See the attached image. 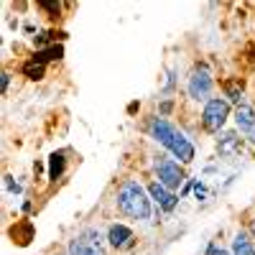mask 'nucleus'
<instances>
[{
  "instance_id": "obj_10",
  "label": "nucleus",
  "mask_w": 255,
  "mask_h": 255,
  "mask_svg": "<svg viewBox=\"0 0 255 255\" xmlns=\"http://www.w3.org/2000/svg\"><path fill=\"white\" fill-rule=\"evenodd\" d=\"M67 166H69V161H67V153L64 151L49 153V158H46V176H49V181L51 184L61 181L64 174H67Z\"/></svg>"
},
{
  "instance_id": "obj_5",
  "label": "nucleus",
  "mask_w": 255,
  "mask_h": 255,
  "mask_svg": "<svg viewBox=\"0 0 255 255\" xmlns=\"http://www.w3.org/2000/svg\"><path fill=\"white\" fill-rule=\"evenodd\" d=\"M153 179L158 184H163L166 189H171V191L181 189L189 181L186 168L176 158H168V156H156L153 158Z\"/></svg>"
},
{
  "instance_id": "obj_7",
  "label": "nucleus",
  "mask_w": 255,
  "mask_h": 255,
  "mask_svg": "<svg viewBox=\"0 0 255 255\" xmlns=\"http://www.w3.org/2000/svg\"><path fill=\"white\" fill-rule=\"evenodd\" d=\"M145 189H148V194H151L153 204H156L161 212H166V215H171V212L179 207V202H181V197L176 194V191L166 189V186H163V184H158L156 179H153V181H148V184H145Z\"/></svg>"
},
{
  "instance_id": "obj_12",
  "label": "nucleus",
  "mask_w": 255,
  "mask_h": 255,
  "mask_svg": "<svg viewBox=\"0 0 255 255\" xmlns=\"http://www.w3.org/2000/svg\"><path fill=\"white\" fill-rule=\"evenodd\" d=\"M10 238H13V243L20 245V248L31 245V240L36 238V227H33V222H31V220H20V222H15V227H10Z\"/></svg>"
},
{
  "instance_id": "obj_15",
  "label": "nucleus",
  "mask_w": 255,
  "mask_h": 255,
  "mask_svg": "<svg viewBox=\"0 0 255 255\" xmlns=\"http://www.w3.org/2000/svg\"><path fill=\"white\" fill-rule=\"evenodd\" d=\"M61 56H64V44H51V46H46V49H36V51L31 54V61L41 64V67H46L49 61H59Z\"/></svg>"
},
{
  "instance_id": "obj_17",
  "label": "nucleus",
  "mask_w": 255,
  "mask_h": 255,
  "mask_svg": "<svg viewBox=\"0 0 255 255\" xmlns=\"http://www.w3.org/2000/svg\"><path fill=\"white\" fill-rule=\"evenodd\" d=\"M5 191H8V194H23V186H20V181H15L10 174H5Z\"/></svg>"
},
{
  "instance_id": "obj_2",
  "label": "nucleus",
  "mask_w": 255,
  "mask_h": 255,
  "mask_svg": "<svg viewBox=\"0 0 255 255\" xmlns=\"http://www.w3.org/2000/svg\"><path fill=\"white\" fill-rule=\"evenodd\" d=\"M115 207L120 215L135 222H148L153 217V199L138 179H123L115 189Z\"/></svg>"
},
{
  "instance_id": "obj_24",
  "label": "nucleus",
  "mask_w": 255,
  "mask_h": 255,
  "mask_svg": "<svg viewBox=\"0 0 255 255\" xmlns=\"http://www.w3.org/2000/svg\"><path fill=\"white\" fill-rule=\"evenodd\" d=\"M138 110H140V102H130V105H128V113H130V115L138 113Z\"/></svg>"
},
{
  "instance_id": "obj_22",
  "label": "nucleus",
  "mask_w": 255,
  "mask_h": 255,
  "mask_svg": "<svg viewBox=\"0 0 255 255\" xmlns=\"http://www.w3.org/2000/svg\"><path fill=\"white\" fill-rule=\"evenodd\" d=\"M248 235L253 238V243H255V215L250 217V222H248Z\"/></svg>"
},
{
  "instance_id": "obj_21",
  "label": "nucleus",
  "mask_w": 255,
  "mask_h": 255,
  "mask_svg": "<svg viewBox=\"0 0 255 255\" xmlns=\"http://www.w3.org/2000/svg\"><path fill=\"white\" fill-rule=\"evenodd\" d=\"M194 184H197V179H189L184 186H181V191H179V197L184 199V197H189V191H194Z\"/></svg>"
},
{
  "instance_id": "obj_14",
  "label": "nucleus",
  "mask_w": 255,
  "mask_h": 255,
  "mask_svg": "<svg viewBox=\"0 0 255 255\" xmlns=\"http://www.w3.org/2000/svg\"><path fill=\"white\" fill-rule=\"evenodd\" d=\"M222 97L230 102V105H243V102H248L245 100V87L238 82V79H227L225 84H222Z\"/></svg>"
},
{
  "instance_id": "obj_8",
  "label": "nucleus",
  "mask_w": 255,
  "mask_h": 255,
  "mask_svg": "<svg viewBox=\"0 0 255 255\" xmlns=\"http://www.w3.org/2000/svg\"><path fill=\"white\" fill-rule=\"evenodd\" d=\"M105 238H108V245L113 250H125V248H130L135 243L133 230L128 227V225H123V222H113L108 227V235H105Z\"/></svg>"
},
{
  "instance_id": "obj_23",
  "label": "nucleus",
  "mask_w": 255,
  "mask_h": 255,
  "mask_svg": "<svg viewBox=\"0 0 255 255\" xmlns=\"http://www.w3.org/2000/svg\"><path fill=\"white\" fill-rule=\"evenodd\" d=\"M8 87H10V74L3 72V92H8Z\"/></svg>"
},
{
  "instance_id": "obj_19",
  "label": "nucleus",
  "mask_w": 255,
  "mask_h": 255,
  "mask_svg": "<svg viewBox=\"0 0 255 255\" xmlns=\"http://www.w3.org/2000/svg\"><path fill=\"white\" fill-rule=\"evenodd\" d=\"M204 255H232V250H230V248H222V245H217V243H209L207 250H204Z\"/></svg>"
},
{
  "instance_id": "obj_18",
  "label": "nucleus",
  "mask_w": 255,
  "mask_h": 255,
  "mask_svg": "<svg viewBox=\"0 0 255 255\" xmlns=\"http://www.w3.org/2000/svg\"><path fill=\"white\" fill-rule=\"evenodd\" d=\"M174 108H176V102H174L171 97H166V100H161V102H158V115H161V118L171 115V113H174Z\"/></svg>"
},
{
  "instance_id": "obj_1",
  "label": "nucleus",
  "mask_w": 255,
  "mask_h": 255,
  "mask_svg": "<svg viewBox=\"0 0 255 255\" xmlns=\"http://www.w3.org/2000/svg\"><path fill=\"white\" fill-rule=\"evenodd\" d=\"M145 133H148V138H151L153 143H158L163 151L171 153V158H176L181 166L194 163V158H197V145H194V140H191V138L181 130V128H176L171 120H166V118H161V115L148 118Z\"/></svg>"
},
{
  "instance_id": "obj_25",
  "label": "nucleus",
  "mask_w": 255,
  "mask_h": 255,
  "mask_svg": "<svg viewBox=\"0 0 255 255\" xmlns=\"http://www.w3.org/2000/svg\"><path fill=\"white\" fill-rule=\"evenodd\" d=\"M31 207H33V204H31V202L26 199L23 204H20V212H23V215H28V212H31Z\"/></svg>"
},
{
  "instance_id": "obj_13",
  "label": "nucleus",
  "mask_w": 255,
  "mask_h": 255,
  "mask_svg": "<svg viewBox=\"0 0 255 255\" xmlns=\"http://www.w3.org/2000/svg\"><path fill=\"white\" fill-rule=\"evenodd\" d=\"M230 250L232 255H255V243L248 235V230H238L230 240Z\"/></svg>"
},
{
  "instance_id": "obj_6",
  "label": "nucleus",
  "mask_w": 255,
  "mask_h": 255,
  "mask_svg": "<svg viewBox=\"0 0 255 255\" xmlns=\"http://www.w3.org/2000/svg\"><path fill=\"white\" fill-rule=\"evenodd\" d=\"M102 243H108V238H102V232L97 227H84L79 235L72 238L67 255H105Z\"/></svg>"
},
{
  "instance_id": "obj_26",
  "label": "nucleus",
  "mask_w": 255,
  "mask_h": 255,
  "mask_svg": "<svg viewBox=\"0 0 255 255\" xmlns=\"http://www.w3.org/2000/svg\"><path fill=\"white\" fill-rule=\"evenodd\" d=\"M245 140H248L250 145H255V128H253V130H250V133L245 135Z\"/></svg>"
},
{
  "instance_id": "obj_11",
  "label": "nucleus",
  "mask_w": 255,
  "mask_h": 255,
  "mask_svg": "<svg viewBox=\"0 0 255 255\" xmlns=\"http://www.w3.org/2000/svg\"><path fill=\"white\" fill-rule=\"evenodd\" d=\"M243 143H245V138H240V133L235 130V133H222L220 135V140H217V151H220V156H235V153H240L243 151Z\"/></svg>"
},
{
  "instance_id": "obj_9",
  "label": "nucleus",
  "mask_w": 255,
  "mask_h": 255,
  "mask_svg": "<svg viewBox=\"0 0 255 255\" xmlns=\"http://www.w3.org/2000/svg\"><path fill=\"white\" fill-rule=\"evenodd\" d=\"M232 123H235V130L240 135H248L253 128H255V108L250 102H243L232 110Z\"/></svg>"
},
{
  "instance_id": "obj_4",
  "label": "nucleus",
  "mask_w": 255,
  "mask_h": 255,
  "mask_svg": "<svg viewBox=\"0 0 255 255\" xmlns=\"http://www.w3.org/2000/svg\"><path fill=\"white\" fill-rule=\"evenodd\" d=\"M212 92H215V74H212V69L207 67L204 61H199L186 77V97L191 102L207 105L212 97H215Z\"/></svg>"
},
{
  "instance_id": "obj_3",
  "label": "nucleus",
  "mask_w": 255,
  "mask_h": 255,
  "mask_svg": "<svg viewBox=\"0 0 255 255\" xmlns=\"http://www.w3.org/2000/svg\"><path fill=\"white\" fill-rule=\"evenodd\" d=\"M232 105L225 97H212L207 105H202V113H199V123H202V130L204 133H222L227 123L232 120Z\"/></svg>"
},
{
  "instance_id": "obj_20",
  "label": "nucleus",
  "mask_w": 255,
  "mask_h": 255,
  "mask_svg": "<svg viewBox=\"0 0 255 255\" xmlns=\"http://www.w3.org/2000/svg\"><path fill=\"white\" fill-rule=\"evenodd\" d=\"M194 197H197L199 202H204V199H207V184H204V181H199V179H197V184H194Z\"/></svg>"
},
{
  "instance_id": "obj_16",
  "label": "nucleus",
  "mask_w": 255,
  "mask_h": 255,
  "mask_svg": "<svg viewBox=\"0 0 255 255\" xmlns=\"http://www.w3.org/2000/svg\"><path fill=\"white\" fill-rule=\"evenodd\" d=\"M20 74H23L26 79H31V82H41L46 77V67H41V64H36V61H26L23 67H20Z\"/></svg>"
}]
</instances>
